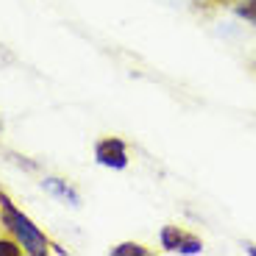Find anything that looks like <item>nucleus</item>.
I'll return each mask as SVG.
<instances>
[{
    "label": "nucleus",
    "instance_id": "nucleus-1",
    "mask_svg": "<svg viewBox=\"0 0 256 256\" xmlns=\"http://www.w3.org/2000/svg\"><path fill=\"white\" fill-rule=\"evenodd\" d=\"M0 212H3V226L14 234V240L22 245V250H28V254H34V256L48 254V237L22 214V212L14 209V204L6 195H0Z\"/></svg>",
    "mask_w": 256,
    "mask_h": 256
},
{
    "label": "nucleus",
    "instance_id": "nucleus-2",
    "mask_svg": "<svg viewBox=\"0 0 256 256\" xmlns=\"http://www.w3.org/2000/svg\"><path fill=\"white\" fill-rule=\"evenodd\" d=\"M95 159L100 162L103 167H114V170H122V167L128 164L126 142H122V140H114V136H109V140L98 142V148H95Z\"/></svg>",
    "mask_w": 256,
    "mask_h": 256
},
{
    "label": "nucleus",
    "instance_id": "nucleus-3",
    "mask_svg": "<svg viewBox=\"0 0 256 256\" xmlns=\"http://www.w3.org/2000/svg\"><path fill=\"white\" fill-rule=\"evenodd\" d=\"M186 237H190V234H184L181 228H173V226H170V228L162 231V248L176 254V250H181V245H184Z\"/></svg>",
    "mask_w": 256,
    "mask_h": 256
},
{
    "label": "nucleus",
    "instance_id": "nucleus-4",
    "mask_svg": "<svg viewBox=\"0 0 256 256\" xmlns=\"http://www.w3.org/2000/svg\"><path fill=\"white\" fill-rule=\"evenodd\" d=\"M237 14L245 17L248 22H256V0H242V3H237Z\"/></svg>",
    "mask_w": 256,
    "mask_h": 256
},
{
    "label": "nucleus",
    "instance_id": "nucleus-5",
    "mask_svg": "<svg viewBox=\"0 0 256 256\" xmlns=\"http://www.w3.org/2000/svg\"><path fill=\"white\" fill-rule=\"evenodd\" d=\"M112 254H114V256H131V254L145 256V254H148V248H142V245H136V242H128V245H120V248H114Z\"/></svg>",
    "mask_w": 256,
    "mask_h": 256
},
{
    "label": "nucleus",
    "instance_id": "nucleus-6",
    "mask_svg": "<svg viewBox=\"0 0 256 256\" xmlns=\"http://www.w3.org/2000/svg\"><path fill=\"white\" fill-rule=\"evenodd\" d=\"M45 186H48V190H50V192H56V195H62V198H72V200H76V195H72V192H70V186L58 184L56 178H48V181H45Z\"/></svg>",
    "mask_w": 256,
    "mask_h": 256
},
{
    "label": "nucleus",
    "instance_id": "nucleus-7",
    "mask_svg": "<svg viewBox=\"0 0 256 256\" xmlns=\"http://www.w3.org/2000/svg\"><path fill=\"white\" fill-rule=\"evenodd\" d=\"M0 256H22V248H20V242L0 240Z\"/></svg>",
    "mask_w": 256,
    "mask_h": 256
},
{
    "label": "nucleus",
    "instance_id": "nucleus-8",
    "mask_svg": "<svg viewBox=\"0 0 256 256\" xmlns=\"http://www.w3.org/2000/svg\"><path fill=\"white\" fill-rule=\"evenodd\" d=\"M204 250V242L200 240H195V237H186L184 240V245H181V250L178 254H200Z\"/></svg>",
    "mask_w": 256,
    "mask_h": 256
},
{
    "label": "nucleus",
    "instance_id": "nucleus-9",
    "mask_svg": "<svg viewBox=\"0 0 256 256\" xmlns=\"http://www.w3.org/2000/svg\"><path fill=\"white\" fill-rule=\"evenodd\" d=\"M198 3H204V6H228L234 0H198Z\"/></svg>",
    "mask_w": 256,
    "mask_h": 256
}]
</instances>
